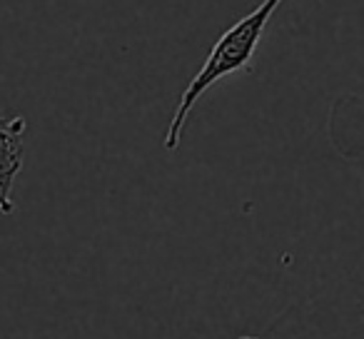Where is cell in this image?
<instances>
[{
    "mask_svg": "<svg viewBox=\"0 0 364 339\" xmlns=\"http://www.w3.org/2000/svg\"><path fill=\"white\" fill-rule=\"evenodd\" d=\"M284 0H262V6L255 8L250 16L240 18L232 28L223 33L218 38V43L210 50L208 60L203 63L198 75L190 80V85L182 90L180 102H177L175 112H172V120L167 125L165 132V150L175 152L182 142V135H185V125H188V117L193 112V107L198 105V100L223 77L232 75V72H240L252 63V55L257 50L259 41L264 36V28H267L269 18L274 16L279 6Z\"/></svg>",
    "mask_w": 364,
    "mask_h": 339,
    "instance_id": "obj_1",
    "label": "cell"
},
{
    "mask_svg": "<svg viewBox=\"0 0 364 339\" xmlns=\"http://www.w3.org/2000/svg\"><path fill=\"white\" fill-rule=\"evenodd\" d=\"M28 132L26 117L0 115V215H13V183L23 170V137Z\"/></svg>",
    "mask_w": 364,
    "mask_h": 339,
    "instance_id": "obj_2",
    "label": "cell"
},
{
    "mask_svg": "<svg viewBox=\"0 0 364 339\" xmlns=\"http://www.w3.org/2000/svg\"><path fill=\"white\" fill-rule=\"evenodd\" d=\"M327 132L339 155H364V100H359L357 95L337 97L329 112Z\"/></svg>",
    "mask_w": 364,
    "mask_h": 339,
    "instance_id": "obj_3",
    "label": "cell"
},
{
    "mask_svg": "<svg viewBox=\"0 0 364 339\" xmlns=\"http://www.w3.org/2000/svg\"><path fill=\"white\" fill-rule=\"evenodd\" d=\"M237 339H262V337H250V334H247V337H237Z\"/></svg>",
    "mask_w": 364,
    "mask_h": 339,
    "instance_id": "obj_4",
    "label": "cell"
}]
</instances>
